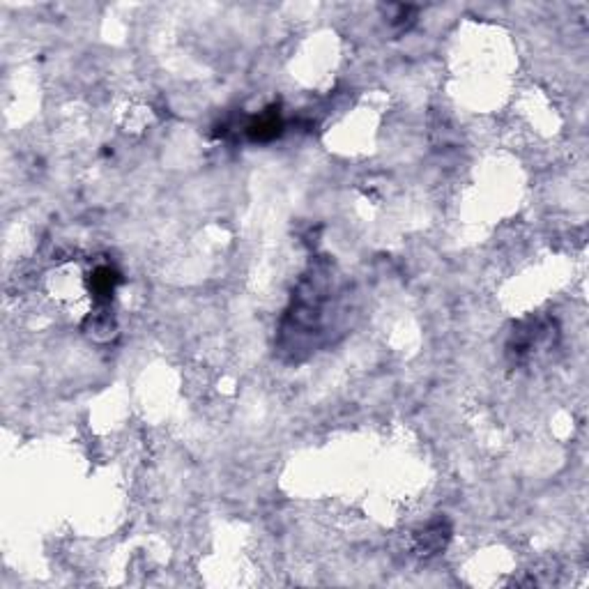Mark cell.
Segmentation results:
<instances>
[{
    "mask_svg": "<svg viewBox=\"0 0 589 589\" xmlns=\"http://www.w3.org/2000/svg\"><path fill=\"white\" fill-rule=\"evenodd\" d=\"M281 131V120L279 116H274V113H270V116H263L258 118L256 122H253L249 127V133L253 140H267V138H274L277 133Z\"/></svg>",
    "mask_w": 589,
    "mask_h": 589,
    "instance_id": "6da1fadb",
    "label": "cell"
},
{
    "mask_svg": "<svg viewBox=\"0 0 589 589\" xmlns=\"http://www.w3.org/2000/svg\"><path fill=\"white\" fill-rule=\"evenodd\" d=\"M447 541V530H442V525H431L426 530V534L421 537V550H428L426 555H431L433 550H440Z\"/></svg>",
    "mask_w": 589,
    "mask_h": 589,
    "instance_id": "7a4b0ae2",
    "label": "cell"
}]
</instances>
